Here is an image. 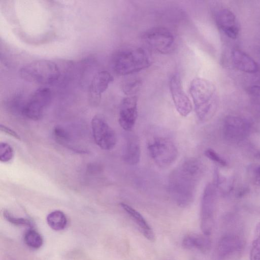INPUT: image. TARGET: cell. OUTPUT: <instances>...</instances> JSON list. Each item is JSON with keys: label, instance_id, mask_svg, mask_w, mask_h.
Masks as SVG:
<instances>
[{"label": "cell", "instance_id": "cell-1", "mask_svg": "<svg viewBox=\"0 0 260 260\" xmlns=\"http://www.w3.org/2000/svg\"><path fill=\"white\" fill-rule=\"evenodd\" d=\"M204 172V164L195 157L186 159L172 171L169 179V191L178 206L185 208L191 204Z\"/></svg>", "mask_w": 260, "mask_h": 260}, {"label": "cell", "instance_id": "cell-2", "mask_svg": "<svg viewBox=\"0 0 260 260\" xmlns=\"http://www.w3.org/2000/svg\"><path fill=\"white\" fill-rule=\"evenodd\" d=\"M189 92L198 119L203 122L211 119L218 107L216 87L210 81L196 78L190 83Z\"/></svg>", "mask_w": 260, "mask_h": 260}, {"label": "cell", "instance_id": "cell-3", "mask_svg": "<svg viewBox=\"0 0 260 260\" xmlns=\"http://www.w3.org/2000/svg\"><path fill=\"white\" fill-rule=\"evenodd\" d=\"M151 64L147 52L137 47H126L117 51L111 60L112 69L119 76L138 73L149 68Z\"/></svg>", "mask_w": 260, "mask_h": 260}, {"label": "cell", "instance_id": "cell-4", "mask_svg": "<svg viewBox=\"0 0 260 260\" xmlns=\"http://www.w3.org/2000/svg\"><path fill=\"white\" fill-rule=\"evenodd\" d=\"M21 79L28 82L42 85H51L59 80L60 68L54 61L38 60L23 66L19 70Z\"/></svg>", "mask_w": 260, "mask_h": 260}, {"label": "cell", "instance_id": "cell-5", "mask_svg": "<svg viewBox=\"0 0 260 260\" xmlns=\"http://www.w3.org/2000/svg\"><path fill=\"white\" fill-rule=\"evenodd\" d=\"M147 148L152 159L161 168L169 167L178 157V151L176 145L166 137L153 138L148 143Z\"/></svg>", "mask_w": 260, "mask_h": 260}, {"label": "cell", "instance_id": "cell-6", "mask_svg": "<svg viewBox=\"0 0 260 260\" xmlns=\"http://www.w3.org/2000/svg\"><path fill=\"white\" fill-rule=\"evenodd\" d=\"M217 205V187L214 183L206 186L201 206V229L203 233L210 236L213 231Z\"/></svg>", "mask_w": 260, "mask_h": 260}, {"label": "cell", "instance_id": "cell-7", "mask_svg": "<svg viewBox=\"0 0 260 260\" xmlns=\"http://www.w3.org/2000/svg\"><path fill=\"white\" fill-rule=\"evenodd\" d=\"M144 43L149 48L161 54H168L174 48L175 39L168 29L155 27L147 30L142 35Z\"/></svg>", "mask_w": 260, "mask_h": 260}, {"label": "cell", "instance_id": "cell-8", "mask_svg": "<svg viewBox=\"0 0 260 260\" xmlns=\"http://www.w3.org/2000/svg\"><path fill=\"white\" fill-rule=\"evenodd\" d=\"M52 92L48 87L37 89L21 109L22 114L31 120L41 119L44 109L50 103Z\"/></svg>", "mask_w": 260, "mask_h": 260}, {"label": "cell", "instance_id": "cell-9", "mask_svg": "<svg viewBox=\"0 0 260 260\" xmlns=\"http://www.w3.org/2000/svg\"><path fill=\"white\" fill-rule=\"evenodd\" d=\"M91 126L94 141L101 149L109 150L115 147L116 135L104 119L99 116H94L91 121Z\"/></svg>", "mask_w": 260, "mask_h": 260}, {"label": "cell", "instance_id": "cell-10", "mask_svg": "<svg viewBox=\"0 0 260 260\" xmlns=\"http://www.w3.org/2000/svg\"><path fill=\"white\" fill-rule=\"evenodd\" d=\"M251 129L250 122L241 117L229 116L223 122L224 137L233 143H239L245 140L249 136Z\"/></svg>", "mask_w": 260, "mask_h": 260}, {"label": "cell", "instance_id": "cell-11", "mask_svg": "<svg viewBox=\"0 0 260 260\" xmlns=\"http://www.w3.org/2000/svg\"><path fill=\"white\" fill-rule=\"evenodd\" d=\"M169 88L177 111L182 116H187L192 111V104L183 90L178 75H173L170 78Z\"/></svg>", "mask_w": 260, "mask_h": 260}, {"label": "cell", "instance_id": "cell-12", "mask_svg": "<svg viewBox=\"0 0 260 260\" xmlns=\"http://www.w3.org/2000/svg\"><path fill=\"white\" fill-rule=\"evenodd\" d=\"M138 116V99L131 95L124 98L121 102L119 110L118 121L121 127L130 132L134 127Z\"/></svg>", "mask_w": 260, "mask_h": 260}, {"label": "cell", "instance_id": "cell-13", "mask_svg": "<svg viewBox=\"0 0 260 260\" xmlns=\"http://www.w3.org/2000/svg\"><path fill=\"white\" fill-rule=\"evenodd\" d=\"M241 238L235 234H228L218 241L214 254L216 260H225L238 254L243 248Z\"/></svg>", "mask_w": 260, "mask_h": 260}, {"label": "cell", "instance_id": "cell-14", "mask_svg": "<svg viewBox=\"0 0 260 260\" xmlns=\"http://www.w3.org/2000/svg\"><path fill=\"white\" fill-rule=\"evenodd\" d=\"M113 81V76L106 71L99 72L93 76L89 86V99L91 104L93 106L99 105L102 93Z\"/></svg>", "mask_w": 260, "mask_h": 260}, {"label": "cell", "instance_id": "cell-15", "mask_svg": "<svg viewBox=\"0 0 260 260\" xmlns=\"http://www.w3.org/2000/svg\"><path fill=\"white\" fill-rule=\"evenodd\" d=\"M218 27L228 37L236 39L239 32V25L235 14L228 9L219 10L215 16Z\"/></svg>", "mask_w": 260, "mask_h": 260}, {"label": "cell", "instance_id": "cell-16", "mask_svg": "<svg viewBox=\"0 0 260 260\" xmlns=\"http://www.w3.org/2000/svg\"><path fill=\"white\" fill-rule=\"evenodd\" d=\"M120 206L136 224L142 235L148 240L153 241L155 240L153 231L141 214L125 203H121Z\"/></svg>", "mask_w": 260, "mask_h": 260}, {"label": "cell", "instance_id": "cell-17", "mask_svg": "<svg viewBox=\"0 0 260 260\" xmlns=\"http://www.w3.org/2000/svg\"><path fill=\"white\" fill-rule=\"evenodd\" d=\"M141 155L140 142L134 134H129L126 136V143L123 152V159L130 165L137 164Z\"/></svg>", "mask_w": 260, "mask_h": 260}, {"label": "cell", "instance_id": "cell-18", "mask_svg": "<svg viewBox=\"0 0 260 260\" xmlns=\"http://www.w3.org/2000/svg\"><path fill=\"white\" fill-rule=\"evenodd\" d=\"M182 244L185 249L198 250L204 253L209 252L211 247V241L209 236L204 234L186 235L183 239Z\"/></svg>", "mask_w": 260, "mask_h": 260}, {"label": "cell", "instance_id": "cell-19", "mask_svg": "<svg viewBox=\"0 0 260 260\" xmlns=\"http://www.w3.org/2000/svg\"><path fill=\"white\" fill-rule=\"evenodd\" d=\"M234 66L238 70L247 73H254L258 70V65L255 60L243 51L234 50L231 54Z\"/></svg>", "mask_w": 260, "mask_h": 260}, {"label": "cell", "instance_id": "cell-20", "mask_svg": "<svg viewBox=\"0 0 260 260\" xmlns=\"http://www.w3.org/2000/svg\"><path fill=\"white\" fill-rule=\"evenodd\" d=\"M47 222L53 230L59 231L63 230L67 225V218L60 210H55L48 214Z\"/></svg>", "mask_w": 260, "mask_h": 260}, {"label": "cell", "instance_id": "cell-21", "mask_svg": "<svg viewBox=\"0 0 260 260\" xmlns=\"http://www.w3.org/2000/svg\"><path fill=\"white\" fill-rule=\"evenodd\" d=\"M24 241L29 247L33 249L40 248L43 243L41 235L37 231L32 229H29L25 233Z\"/></svg>", "mask_w": 260, "mask_h": 260}, {"label": "cell", "instance_id": "cell-22", "mask_svg": "<svg viewBox=\"0 0 260 260\" xmlns=\"http://www.w3.org/2000/svg\"><path fill=\"white\" fill-rule=\"evenodd\" d=\"M250 260H260V222L255 226L249 255Z\"/></svg>", "mask_w": 260, "mask_h": 260}, {"label": "cell", "instance_id": "cell-23", "mask_svg": "<svg viewBox=\"0 0 260 260\" xmlns=\"http://www.w3.org/2000/svg\"><path fill=\"white\" fill-rule=\"evenodd\" d=\"M3 216L6 220L13 224L18 226H33V223L29 219L14 216L7 211H4Z\"/></svg>", "mask_w": 260, "mask_h": 260}, {"label": "cell", "instance_id": "cell-24", "mask_svg": "<svg viewBox=\"0 0 260 260\" xmlns=\"http://www.w3.org/2000/svg\"><path fill=\"white\" fill-rule=\"evenodd\" d=\"M53 134L56 139L61 144H66L71 138L69 132L60 125H56L53 128Z\"/></svg>", "mask_w": 260, "mask_h": 260}, {"label": "cell", "instance_id": "cell-25", "mask_svg": "<svg viewBox=\"0 0 260 260\" xmlns=\"http://www.w3.org/2000/svg\"><path fill=\"white\" fill-rule=\"evenodd\" d=\"M13 156V150L8 143L1 142L0 143V160L3 162H8Z\"/></svg>", "mask_w": 260, "mask_h": 260}, {"label": "cell", "instance_id": "cell-26", "mask_svg": "<svg viewBox=\"0 0 260 260\" xmlns=\"http://www.w3.org/2000/svg\"><path fill=\"white\" fill-rule=\"evenodd\" d=\"M141 85V82L140 80H131L123 85V92L131 96L132 94L136 92L139 89Z\"/></svg>", "mask_w": 260, "mask_h": 260}, {"label": "cell", "instance_id": "cell-27", "mask_svg": "<svg viewBox=\"0 0 260 260\" xmlns=\"http://www.w3.org/2000/svg\"><path fill=\"white\" fill-rule=\"evenodd\" d=\"M204 154L207 158L214 162L223 167L227 166L226 160L212 149L209 148L206 149L205 151Z\"/></svg>", "mask_w": 260, "mask_h": 260}, {"label": "cell", "instance_id": "cell-28", "mask_svg": "<svg viewBox=\"0 0 260 260\" xmlns=\"http://www.w3.org/2000/svg\"><path fill=\"white\" fill-rule=\"evenodd\" d=\"M248 91L252 99L260 104V85L252 86L249 88Z\"/></svg>", "mask_w": 260, "mask_h": 260}, {"label": "cell", "instance_id": "cell-29", "mask_svg": "<svg viewBox=\"0 0 260 260\" xmlns=\"http://www.w3.org/2000/svg\"><path fill=\"white\" fill-rule=\"evenodd\" d=\"M0 128L2 131L4 132L8 135L11 136L12 137H13L15 139L18 140L21 139L20 136L16 132H15L13 129L7 127L6 126L1 124L0 126Z\"/></svg>", "mask_w": 260, "mask_h": 260}, {"label": "cell", "instance_id": "cell-30", "mask_svg": "<svg viewBox=\"0 0 260 260\" xmlns=\"http://www.w3.org/2000/svg\"><path fill=\"white\" fill-rule=\"evenodd\" d=\"M252 179L255 184L260 186V166H256L253 170Z\"/></svg>", "mask_w": 260, "mask_h": 260}, {"label": "cell", "instance_id": "cell-31", "mask_svg": "<svg viewBox=\"0 0 260 260\" xmlns=\"http://www.w3.org/2000/svg\"><path fill=\"white\" fill-rule=\"evenodd\" d=\"M256 156L257 157L260 158V152H258Z\"/></svg>", "mask_w": 260, "mask_h": 260}]
</instances>
